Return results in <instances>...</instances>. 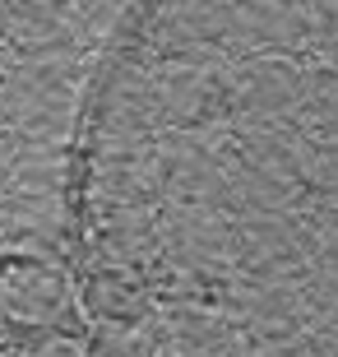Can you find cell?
<instances>
[{"mask_svg": "<svg viewBox=\"0 0 338 357\" xmlns=\"http://www.w3.org/2000/svg\"><path fill=\"white\" fill-rule=\"evenodd\" d=\"M338 135V0H232ZM89 153L162 190V255L93 269L139 357H338V181L112 52Z\"/></svg>", "mask_w": 338, "mask_h": 357, "instance_id": "1", "label": "cell"}]
</instances>
